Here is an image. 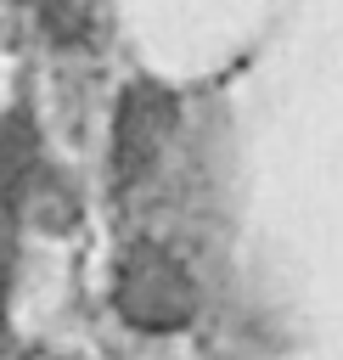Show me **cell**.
<instances>
[{
	"label": "cell",
	"instance_id": "obj_1",
	"mask_svg": "<svg viewBox=\"0 0 343 360\" xmlns=\"http://www.w3.org/2000/svg\"><path fill=\"white\" fill-rule=\"evenodd\" d=\"M112 298H118V315L129 326H141V332H174L197 309V287H191L186 264L169 248H157V242H135L118 259Z\"/></svg>",
	"mask_w": 343,
	"mask_h": 360
},
{
	"label": "cell",
	"instance_id": "obj_2",
	"mask_svg": "<svg viewBox=\"0 0 343 360\" xmlns=\"http://www.w3.org/2000/svg\"><path fill=\"white\" fill-rule=\"evenodd\" d=\"M174 112L180 107L163 84H152V79L124 84L118 112H112V169H118V180H141L157 163V152L174 129Z\"/></svg>",
	"mask_w": 343,
	"mask_h": 360
},
{
	"label": "cell",
	"instance_id": "obj_4",
	"mask_svg": "<svg viewBox=\"0 0 343 360\" xmlns=\"http://www.w3.org/2000/svg\"><path fill=\"white\" fill-rule=\"evenodd\" d=\"M0 343H6V270H0Z\"/></svg>",
	"mask_w": 343,
	"mask_h": 360
},
{
	"label": "cell",
	"instance_id": "obj_3",
	"mask_svg": "<svg viewBox=\"0 0 343 360\" xmlns=\"http://www.w3.org/2000/svg\"><path fill=\"white\" fill-rule=\"evenodd\" d=\"M39 169V135H34V118L28 112H6L0 118V202L17 208V197L28 191Z\"/></svg>",
	"mask_w": 343,
	"mask_h": 360
}]
</instances>
